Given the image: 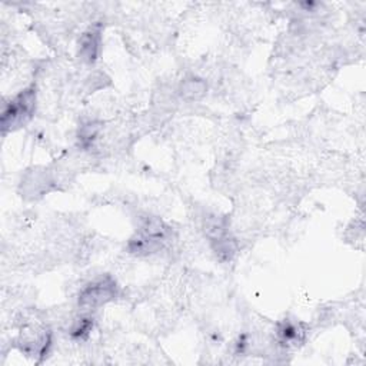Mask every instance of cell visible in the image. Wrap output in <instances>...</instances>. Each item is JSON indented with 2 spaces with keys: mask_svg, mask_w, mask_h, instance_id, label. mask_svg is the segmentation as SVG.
<instances>
[{
  "mask_svg": "<svg viewBox=\"0 0 366 366\" xmlns=\"http://www.w3.org/2000/svg\"><path fill=\"white\" fill-rule=\"evenodd\" d=\"M117 295L119 286L114 278L110 275H100L80 291L77 303L83 311H95L114 301Z\"/></svg>",
  "mask_w": 366,
  "mask_h": 366,
  "instance_id": "cell-2",
  "label": "cell"
},
{
  "mask_svg": "<svg viewBox=\"0 0 366 366\" xmlns=\"http://www.w3.org/2000/svg\"><path fill=\"white\" fill-rule=\"evenodd\" d=\"M141 235L161 242L163 245L172 239L173 236V230L172 227L159 216H154V215H144L139 217L138 220V230Z\"/></svg>",
  "mask_w": 366,
  "mask_h": 366,
  "instance_id": "cell-3",
  "label": "cell"
},
{
  "mask_svg": "<svg viewBox=\"0 0 366 366\" xmlns=\"http://www.w3.org/2000/svg\"><path fill=\"white\" fill-rule=\"evenodd\" d=\"M278 339L279 343L286 348H296L302 345L306 339V328L302 322H294V321H282L278 323Z\"/></svg>",
  "mask_w": 366,
  "mask_h": 366,
  "instance_id": "cell-6",
  "label": "cell"
},
{
  "mask_svg": "<svg viewBox=\"0 0 366 366\" xmlns=\"http://www.w3.org/2000/svg\"><path fill=\"white\" fill-rule=\"evenodd\" d=\"M36 103L38 90L35 85L21 90L15 97L6 102L2 110V119H0L4 135L15 132L31 122L36 112Z\"/></svg>",
  "mask_w": 366,
  "mask_h": 366,
  "instance_id": "cell-1",
  "label": "cell"
},
{
  "mask_svg": "<svg viewBox=\"0 0 366 366\" xmlns=\"http://www.w3.org/2000/svg\"><path fill=\"white\" fill-rule=\"evenodd\" d=\"M100 50H102V28L100 25H95L80 36L77 55L82 62L87 65H93L99 59Z\"/></svg>",
  "mask_w": 366,
  "mask_h": 366,
  "instance_id": "cell-4",
  "label": "cell"
},
{
  "mask_svg": "<svg viewBox=\"0 0 366 366\" xmlns=\"http://www.w3.org/2000/svg\"><path fill=\"white\" fill-rule=\"evenodd\" d=\"M93 328V319L90 316H82L76 319L70 328V336L75 339H85Z\"/></svg>",
  "mask_w": 366,
  "mask_h": 366,
  "instance_id": "cell-12",
  "label": "cell"
},
{
  "mask_svg": "<svg viewBox=\"0 0 366 366\" xmlns=\"http://www.w3.org/2000/svg\"><path fill=\"white\" fill-rule=\"evenodd\" d=\"M102 131L100 122H87V124L82 125L77 132V142L82 149H90L97 139L99 134Z\"/></svg>",
  "mask_w": 366,
  "mask_h": 366,
  "instance_id": "cell-11",
  "label": "cell"
},
{
  "mask_svg": "<svg viewBox=\"0 0 366 366\" xmlns=\"http://www.w3.org/2000/svg\"><path fill=\"white\" fill-rule=\"evenodd\" d=\"M163 247H165L163 243L152 240V239L141 235L139 232H136L128 242V252L135 257L144 258V257H151V255L161 252L163 249Z\"/></svg>",
  "mask_w": 366,
  "mask_h": 366,
  "instance_id": "cell-7",
  "label": "cell"
},
{
  "mask_svg": "<svg viewBox=\"0 0 366 366\" xmlns=\"http://www.w3.org/2000/svg\"><path fill=\"white\" fill-rule=\"evenodd\" d=\"M22 182H28V183H35V185H22L25 188V192L28 195H33V196H42L45 192L49 190L50 186V179L48 178L46 173L43 172H35V173H29L25 181Z\"/></svg>",
  "mask_w": 366,
  "mask_h": 366,
  "instance_id": "cell-10",
  "label": "cell"
},
{
  "mask_svg": "<svg viewBox=\"0 0 366 366\" xmlns=\"http://www.w3.org/2000/svg\"><path fill=\"white\" fill-rule=\"evenodd\" d=\"M212 251L216 255V258L222 262V264H227L232 262V259L235 258L236 252H237V245L236 240L229 235L222 240H217L215 243H212Z\"/></svg>",
  "mask_w": 366,
  "mask_h": 366,
  "instance_id": "cell-9",
  "label": "cell"
},
{
  "mask_svg": "<svg viewBox=\"0 0 366 366\" xmlns=\"http://www.w3.org/2000/svg\"><path fill=\"white\" fill-rule=\"evenodd\" d=\"M202 230L212 245V243L229 236L227 217L216 212H206L202 217Z\"/></svg>",
  "mask_w": 366,
  "mask_h": 366,
  "instance_id": "cell-5",
  "label": "cell"
},
{
  "mask_svg": "<svg viewBox=\"0 0 366 366\" xmlns=\"http://www.w3.org/2000/svg\"><path fill=\"white\" fill-rule=\"evenodd\" d=\"M208 92V85L203 79L196 77V76H189L186 77L179 87V93L182 99L188 102H196L200 100Z\"/></svg>",
  "mask_w": 366,
  "mask_h": 366,
  "instance_id": "cell-8",
  "label": "cell"
}]
</instances>
